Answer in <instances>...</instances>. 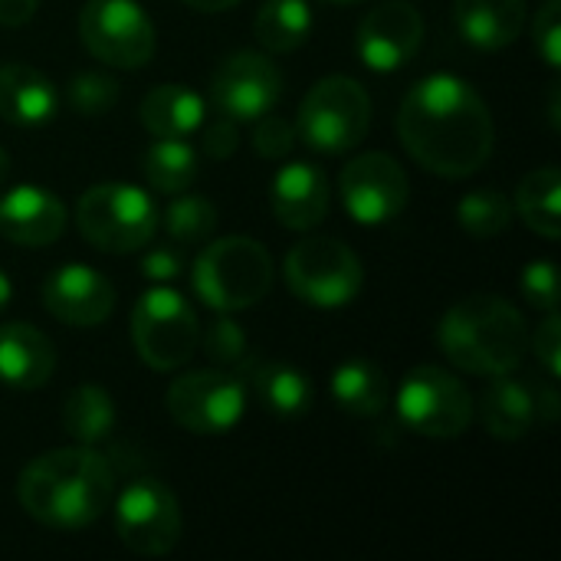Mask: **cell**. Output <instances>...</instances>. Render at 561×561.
<instances>
[{
  "mask_svg": "<svg viewBox=\"0 0 561 561\" xmlns=\"http://www.w3.org/2000/svg\"><path fill=\"white\" fill-rule=\"evenodd\" d=\"M398 138L431 174L460 181L477 174L496 145L486 99L454 72L414 82L398 108Z\"/></svg>",
  "mask_w": 561,
  "mask_h": 561,
  "instance_id": "cell-1",
  "label": "cell"
},
{
  "mask_svg": "<svg viewBox=\"0 0 561 561\" xmlns=\"http://www.w3.org/2000/svg\"><path fill=\"white\" fill-rule=\"evenodd\" d=\"M115 473L112 463L79 444L46 450L16 480V500L30 519L49 529H85L112 506Z\"/></svg>",
  "mask_w": 561,
  "mask_h": 561,
  "instance_id": "cell-2",
  "label": "cell"
},
{
  "mask_svg": "<svg viewBox=\"0 0 561 561\" xmlns=\"http://www.w3.org/2000/svg\"><path fill=\"white\" fill-rule=\"evenodd\" d=\"M437 345L467 375H513L526 358L529 329L510 299L480 293L447 309L437 325Z\"/></svg>",
  "mask_w": 561,
  "mask_h": 561,
  "instance_id": "cell-3",
  "label": "cell"
},
{
  "mask_svg": "<svg viewBox=\"0 0 561 561\" xmlns=\"http://www.w3.org/2000/svg\"><path fill=\"white\" fill-rule=\"evenodd\" d=\"M273 256L253 237H220L207 243L191 273L197 299L214 312H243L273 289Z\"/></svg>",
  "mask_w": 561,
  "mask_h": 561,
  "instance_id": "cell-4",
  "label": "cell"
},
{
  "mask_svg": "<svg viewBox=\"0 0 561 561\" xmlns=\"http://www.w3.org/2000/svg\"><path fill=\"white\" fill-rule=\"evenodd\" d=\"M371 128V99L352 76L319 79L299 102L296 135L319 154H345L365 141Z\"/></svg>",
  "mask_w": 561,
  "mask_h": 561,
  "instance_id": "cell-5",
  "label": "cell"
},
{
  "mask_svg": "<svg viewBox=\"0 0 561 561\" xmlns=\"http://www.w3.org/2000/svg\"><path fill=\"white\" fill-rule=\"evenodd\" d=\"M158 207L135 184L108 181L89 187L76 204V227L99 253H135L158 233Z\"/></svg>",
  "mask_w": 561,
  "mask_h": 561,
  "instance_id": "cell-6",
  "label": "cell"
},
{
  "mask_svg": "<svg viewBox=\"0 0 561 561\" xmlns=\"http://www.w3.org/2000/svg\"><path fill=\"white\" fill-rule=\"evenodd\" d=\"M286 286L296 299L312 309H342L358 299L365 266L352 247L335 237L299 240L283 263Z\"/></svg>",
  "mask_w": 561,
  "mask_h": 561,
  "instance_id": "cell-7",
  "label": "cell"
},
{
  "mask_svg": "<svg viewBox=\"0 0 561 561\" xmlns=\"http://www.w3.org/2000/svg\"><path fill=\"white\" fill-rule=\"evenodd\" d=\"M394 408H398V421L411 434L431 437V440H454L467 434L477 414V404L467 385L437 365L411 368L398 388Z\"/></svg>",
  "mask_w": 561,
  "mask_h": 561,
  "instance_id": "cell-8",
  "label": "cell"
},
{
  "mask_svg": "<svg viewBox=\"0 0 561 561\" xmlns=\"http://www.w3.org/2000/svg\"><path fill=\"white\" fill-rule=\"evenodd\" d=\"M201 322L194 306L168 286H151L131 309V345L154 371H174L197 352Z\"/></svg>",
  "mask_w": 561,
  "mask_h": 561,
  "instance_id": "cell-9",
  "label": "cell"
},
{
  "mask_svg": "<svg viewBox=\"0 0 561 561\" xmlns=\"http://www.w3.org/2000/svg\"><path fill=\"white\" fill-rule=\"evenodd\" d=\"M164 404L181 431L197 437H220L243 421L247 388L230 368H201L174 378Z\"/></svg>",
  "mask_w": 561,
  "mask_h": 561,
  "instance_id": "cell-10",
  "label": "cell"
},
{
  "mask_svg": "<svg viewBox=\"0 0 561 561\" xmlns=\"http://www.w3.org/2000/svg\"><path fill=\"white\" fill-rule=\"evenodd\" d=\"M79 36L99 62L115 69L148 66L158 46L154 23L138 0H85Z\"/></svg>",
  "mask_w": 561,
  "mask_h": 561,
  "instance_id": "cell-11",
  "label": "cell"
},
{
  "mask_svg": "<svg viewBox=\"0 0 561 561\" xmlns=\"http://www.w3.org/2000/svg\"><path fill=\"white\" fill-rule=\"evenodd\" d=\"M115 500L118 542L145 559L168 556L181 539V506L171 486L154 477L131 480Z\"/></svg>",
  "mask_w": 561,
  "mask_h": 561,
  "instance_id": "cell-12",
  "label": "cell"
},
{
  "mask_svg": "<svg viewBox=\"0 0 561 561\" xmlns=\"http://www.w3.org/2000/svg\"><path fill=\"white\" fill-rule=\"evenodd\" d=\"M339 194L352 220L362 227H385L404 214L411 184L398 158L388 151H365L342 168Z\"/></svg>",
  "mask_w": 561,
  "mask_h": 561,
  "instance_id": "cell-13",
  "label": "cell"
},
{
  "mask_svg": "<svg viewBox=\"0 0 561 561\" xmlns=\"http://www.w3.org/2000/svg\"><path fill=\"white\" fill-rule=\"evenodd\" d=\"M279 95H283V72L270 56L253 49L230 53L210 79L214 108L233 118L237 125L256 122L260 115L273 112Z\"/></svg>",
  "mask_w": 561,
  "mask_h": 561,
  "instance_id": "cell-14",
  "label": "cell"
},
{
  "mask_svg": "<svg viewBox=\"0 0 561 561\" xmlns=\"http://www.w3.org/2000/svg\"><path fill=\"white\" fill-rule=\"evenodd\" d=\"M424 43V16L411 0H385L365 13L355 33V53L371 72L404 69Z\"/></svg>",
  "mask_w": 561,
  "mask_h": 561,
  "instance_id": "cell-15",
  "label": "cell"
},
{
  "mask_svg": "<svg viewBox=\"0 0 561 561\" xmlns=\"http://www.w3.org/2000/svg\"><path fill=\"white\" fill-rule=\"evenodd\" d=\"M43 306L46 312L72 329H95L115 309V286L105 273L85 263L56 266L43 283Z\"/></svg>",
  "mask_w": 561,
  "mask_h": 561,
  "instance_id": "cell-16",
  "label": "cell"
},
{
  "mask_svg": "<svg viewBox=\"0 0 561 561\" xmlns=\"http://www.w3.org/2000/svg\"><path fill=\"white\" fill-rule=\"evenodd\" d=\"M66 230V204L36 184H16L0 197V237L16 247H49Z\"/></svg>",
  "mask_w": 561,
  "mask_h": 561,
  "instance_id": "cell-17",
  "label": "cell"
},
{
  "mask_svg": "<svg viewBox=\"0 0 561 561\" xmlns=\"http://www.w3.org/2000/svg\"><path fill=\"white\" fill-rule=\"evenodd\" d=\"M329 178L312 161H289L270 181V207L286 230H312L329 214Z\"/></svg>",
  "mask_w": 561,
  "mask_h": 561,
  "instance_id": "cell-18",
  "label": "cell"
},
{
  "mask_svg": "<svg viewBox=\"0 0 561 561\" xmlns=\"http://www.w3.org/2000/svg\"><path fill=\"white\" fill-rule=\"evenodd\" d=\"M56 371V348L46 332L30 322L0 325V385L16 391L43 388Z\"/></svg>",
  "mask_w": 561,
  "mask_h": 561,
  "instance_id": "cell-19",
  "label": "cell"
},
{
  "mask_svg": "<svg viewBox=\"0 0 561 561\" xmlns=\"http://www.w3.org/2000/svg\"><path fill=\"white\" fill-rule=\"evenodd\" d=\"M59 108L56 85L26 62H0V118L20 128L53 122Z\"/></svg>",
  "mask_w": 561,
  "mask_h": 561,
  "instance_id": "cell-20",
  "label": "cell"
},
{
  "mask_svg": "<svg viewBox=\"0 0 561 561\" xmlns=\"http://www.w3.org/2000/svg\"><path fill=\"white\" fill-rule=\"evenodd\" d=\"M454 23L470 46L496 53L519 39L526 0H454Z\"/></svg>",
  "mask_w": 561,
  "mask_h": 561,
  "instance_id": "cell-21",
  "label": "cell"
},
{
  "mask_svg": "<svg viewBox=\"0 0 561 561\" xmlns=\"http://www.w3.org/2000/svg\"><path fill=\"white\" fill-rule=\"evenodd\" d=\"M480 417H483V427L490 437L523 440L533 431V424L539 421L533 388L519 378L493 375L480 394Z\"/></svg>",
  "mask_w": 561,
  "mask_h": 561,
  "instance_id": "cell-22",
  "label": "cell"
},
{
  "mask_svg": "<svg viewBox=\"0 0 561 561\" xmlns=\"http://www.w3.org/2000/svg\"><path fill=\"white\" fill-rule=\"evenodd\" d=\"M207 118L204 99L178 82L154 85L145 92L138 105V122L148 128L151 138H191Z\"/></svg>",
  "mask_w": 561,
  "mask_h": 561,
  "instance_id": "cell-23",
  "label": "cell"
},
{
  "mask_svg": "<svg viewBox=\"0 0 561 561\" xmlns=\"http://www.w3.org/2000/svg\"><path fill=\"white\" fill-rule=\"evenodd\" d=\"M250 385L256 401L276 417H302L316 401L309 375L286 362H250Z\"/></svg>",
  "mask_w": 561,
  "mask_h": 561,
  "instance_id": "cell-24",
  "label": "cell"
},
{
  "mask_svg": "<svg viewBox=\"0 0 561 561\" xmlns=\"http://www.w3.org/2000/svg\"><path fill=\"white\" fill-rule=\"evenodd\" d=\"M332 401L352 417H381L391 404L385 371L368 358H348L332 375Z\"/></svg>",
  "mask_w": 561,
  "mask_h": 561,
  "instance_id": "cell-25",
  "label": "cell"
},
{
  "mask_svg": "<svg viewBox=\"0 0 561 561\" xmlns=\"http://www.w3.org/2000/svg\"><path fill=\"white\" fill-rule=\"evenodd\" d=\"M59 421H62V431L76 444L95 447V444H102L115 431L118 411H115V401H112V394L105 388H99V385H79L62 401Z\"/></svg>",
  "mask_w": 561,
  "mask_h": 561,
  "instance_id": "cell-26",
  "label": "cell"
},
{
  "mask_svg": "<svg viewBox=\"0 0 561 561\" xmlns=\"http://www.w3.org/2000/svg\"><path fill=\"white\" fill-rule=\"evenodd\" d=\"M561 178L556 164H546V168H536L529 171L519 187H516V210L523 217V224L546 237V240H559L561 237Z\"/></svg>",
  "mask_w": 561,
  "mask_h": 561,
  "instance_id": "cell-27",
  "label": "cell"
},
{
  "mask_svg": "<svg viewBox=\"0 0 561 561\" xmlns=\"http://www.w3.org/2000/svg\"><path fill=\"white\" fill-rule=\"evenodd\" d=\"M197 151L187 138H154L141 151V174L158 194H181L197 181Z\"/></svg>",
  "mask_w": 561,
  "mask_h": 561,
  "instance_id": "cell-28",
  "label": "cell"
},
{
  "mask_svg": "<svg viewBox=\"0 0 561 561\" xmlns=\"http://www.w3.org/2000/svg\"><path fill=\"white\" fill-rule=\"evenodd\" d=\"M253 33L270 53H293L312 33V10L306 0H266L253 20Z\"/></svg>",
  "mask_w": 561,
  "mask_h": 561,
  "instance_id": "cell-29",
  "label": "cell"
},
{
  "mask_svg": "<svg viewBox=\"0 0 561 561\" xmlns=\"http://www.w3.org/2000/svg\"><path fill=\"white\" fill-rule=\"evenodd\" d=\"M158 227L168 230V237L178 247H197L204 243L214 227H217V210L207 197L197 194H174L164 207V214H158Z\"/></svg>",
  "mask_w": 561,
  "mask_h": 561,
  "instance_id": "cell-30",
  "label": "cell"
},
{
  "mask_svg": "<svg viewBox=\"0 0 561 561\" xmlns=\"http://www.w3.org/2000/svg\"><path fill=\"white\" fill-rule=\"evenodd\" d=\"M457 220L470 237H500L513 224V204L496 187H477L457 204Z\"/></svg>",
  "mask_w": 561,
  "mask_h": 561,
  "instance_id": "cell-31",
  "label": "cell"
},
{
  "mask_svg": "<svg viewBox=\"0 0 561 561\" xmlns=\"http://www.w3.org/2000/svg\"><path fill=\"white\" fill-rule=\"evenodd\" d=\"M197 345L217 368H247V332L230 319V312H217V319L201 332Z\"/></svg>",
  "mask_w": 561,
  "mask_h": 561,
  "instance_id": "cell-32",
  "label": "cell"
},
{
  "mask_svg": "<svg viewBox=\"0 0 561 561\" xmlns=\"http://www.w3.org/2000/svg\"><path fill=\"white\" fill-rule=\"evenodd\" d=\"M66 99L79 115L95 118V115H105L118 102V82L102 72H79L69 79Z\"/></svg>",
  "mask_w": 561,
  "mask_h": 561,
  "instance_id": "cell-33",
  "label": "cell"
},
{
  "mask_svg": "<svg viewBox=\"0 0 561 561\" xmlns=\"http://www.w3.org/2000/svg\"><path fill=\"white\" fill-rule=\"evenodd\" d=\"M299 135H296V122L283 118V115H260L256 128H253V148L260 158H286L296 148Z\"/></svg>",
  "mask_w": 561,
  "mask_h": 561,
  "instance_id": "cell-34",
  "label": "cell"
},
{
  "mask_svg": "<svg viewBox=\"0 0 561 561\" xmlns=\"http://www.w3.org/2000/svg\"><path fill=\"white\" fill-rule=\"evenodd\" d=\"M523 296L529 306L542 309V312H556L559 309V276H556V263L552 260H533L523 270Z\"/></svg>",
  "mask_w": 561,
  "mask_h": 561,
  "instance_id": "cell-35",
  "label": "cell"
},
{
  "mask_svg": "<svg viewBox=\"0 0 561 561\" xmlns=\"http://www.w3.org/2000/svg\"><path fill=\"white\" fill-rule=\"evenodd\" d=\"M533 39L549 69L561 66V0H546L533 23Z\"/></svg>",
  "mask_w": 561,
  "mask_h": 561,
  "instance_id": "cell-36",
  "label": "cell"
},
{
  "mask_svg": "<svg viewBox=\"0 0 561 561\" xmlns=\"http://www.w3.org/2000/svg\"><path fill=\"white\" fill-rule=\"evenodd\" d=\"M529 348L536 352V362L546 368L552 381L561 378V319L559 309L546 312V319L536 325V335H529Z\"/></svg>",
  "mask_w": 561,
  "mask_h": 561,
  "instance_id": "cell-37",
  "label": "cell"
},
{
  "mask_svg": "<svg viewBox=\"0 0 561 561\" xmlns=\"http://www.w3.org/2000/svg\"><path fill=\"white\" fill-rule=\"evenodd\" d=\"M138 270H141V276L151 279L154 286H168V283H174V279L184 273V260H181V253L171 250V247H154V250L141 253Z\"/></svg>",
  "mask_w": 561,
  "mask_h": 561,
  "instance_id": "cell-38",
  "label": "cell"
},
{
  "mask_svg": "<svg viewBox=\"0 0 561 561\" xmlns=\"http://www.w3.org/2000/svg\"><path fill=\"white\" fill-rule=\"evenodd\" d=\"M204 138H201V148L210 154V158H230L240 145V131H237V122L227 118V115H217L214 122L204 118Z\"/></svg>",
  "mask_w": 561,
  "mask_h": 561,
  "instance_id": "cell-39",
  "label": "cell"
},
{
  "mask_svg": "<svg viewBox=\"0 0 561 561\" xmlns=\"http://www.w3.org/2000/svg\"><path fill=\"white\" fill-rule=\"evenodd\" d=\"M39 0H0V26H23L33 20Z\"/></svg>",
  "mask_w": 561,
  "mask_h": 561,
  "instance_id": "cell-40",
  "label": "cell"
},
{
  "mask_svg": "<svg viewBox=\"0 0 561 561\" xmlns=\"http://www.w3.org/2000/svg\"><path fill=\"white\" fill-rule=\"evenodd\" d=\"M533 398H536V414H539L542 421H549V424H552V421L559 417V404H561L559 394H556L552 388H536V391H533Z\"/></svg>",
  "mask_w": 561,
  "mask_h": 561,
  "instance_id": "cell-41",
  "label": "cell"
},
{
  "mask_svg": "<svg viewBox=\"0 0 561 561\" xmlns=\"http://www.w3.org/2000/svg\"><path fill=\"white\" fill-rule=\"evenodd\" d=\"M184 3L201 10V13H224V10H233L240 0H184Z\"/></svg>",
  "mask_w": 561,
  "mask_h": 561,
  "instance_id": "cell-42",
  "label": "cell"
},
{
  "mask_svg": "<svg viewBox=\"0 0 561 561\" xmlns=\"http://www.w3.org/2000/svg\"><path fill=\"white\" fill-rule=\"evenodd\" d=\"M10 299H13V283H10L7 273L0 270V316H3V309L10 306Z\"/></svg>",
  "mask_w": 561,
  "mask_h": 561,
  "instance_id": "cell-43",
  "label": "cell"
},
{
  "mask_svg": "<svg viewBox=\"0 0 561 561\" xmlns=\"http://www.w3.org/2000/svg\"><path fill=\"white\" fill-rule=\"evenodd\" d=\"M10 178V154L0 148V187H3V181Z\"/></svg>",
  "mask_w": 561,
  "mask_h": 561,
  "instance_id": "cell-44",
  "label": "cell"
},
{
  "mask_svg": "<svg viewBox=\"0 0 561 561\" xmlns=\"http://www.w3.org/2000/svg\"><path fill=\"white\" fill-rule=\"evenodd\" d=\"M325 3H362V0H325Z\"/></svg>",
  "mask_w": 561,
  "mask_h": 561,
  "instance_id": "cell-45",
  "label": "cell"
}]
</instances>
